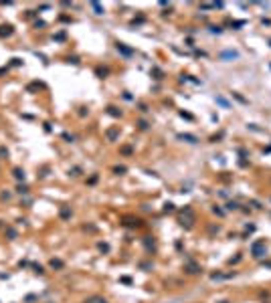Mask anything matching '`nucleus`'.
Here are the masks:
<instances>
[{
	"mask_svg": "<svg viewBox=\"0 0 271 303\" xmlns=\"http://www.w3.org/2000/svg\"><path fill=\"white\" fill-rule=\"evenodd\" d=\"M14 176H16V178H18V180H20V178H24V172H22V170H18V168H16V170H14Z\"/></svg>",
	"mask_w": 271,
	"mask_h": 303,
	"instance_id": "obj_1",
	"label": "nucleus"
},
{
	"mask_svg": "<svg viewBox=\"0 0 271 303\" xmlns=\"http://www.w3.org/2000/svg\"><path fill=\"white\" fill-rule=\"evenodd\" d=\"M51 267H57V269H61V267H63V263H61V261H55V259H53V261H51Z\"/></svg>",
	"mask_w": 271,
	"mask_h": 303,
	"instance_id": "obj_2",
	"label": "nucleus"
}]
</instances>
